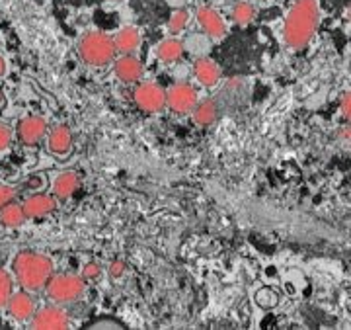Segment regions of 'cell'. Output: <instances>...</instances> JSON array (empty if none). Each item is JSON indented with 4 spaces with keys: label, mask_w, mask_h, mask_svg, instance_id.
Listing matches in <instances>:
<instances>
[{
    "label": "cell",
    "mask_w": 351,
    "mask_h": 330,
    "mask_svg": "<svg viewBox=\"0 0 351 330\" xmlns=\"http://www.w3.org/2000/svg\"><path fill=\"white\" fill-rule=\"evenodd\" d=\"M6 309L10 313V317L20 320V322H27L36 313V299L32 297L29 292H18L10 295Z\"/></svg>",
    "instance_id": "7c38bea8"
},
{
    "label": "cell",
    "mask_w": 351,
    "mask_h": 330,
    "mask_svg": "<svg viewBox=\"0 0 351 330\" xmlns=\"http://www.w3.org/2000/svg\"><path fill=\"white\" fill-rule=\"evenodd\" d=\"M78 188H80V176L75 170H64L53 180V196L57 198V202H64L73 198V193Z\"/></svg>",
    "instance_id": "9a60e30c"
},
{
    "label": "cell",
    "mask_w": 351,
    "mask_h": 330,
    "mask_svg": "<svg viewBox=\"0 0 351 330\" xmlns=\"http://www.w3.org/2000/svg\"><path fill=\"white\" fill-rule=\"evenodd\" d=\"M320 22L318 0H295L283 22V41L289 49H302L313 39Z\"/></svg>",
    "instance_id": "6da1fadb"
},
{
    "label": "cell",
    "mask_w": 351,
    "mask_h": 330,
    "mask_svg": "<svg viewBox=\"0 0 351 330\" xmlns=\"http://www.w3.org/2000/svg\"><path fill=\"white\" fill-rule=\"evenodd\" d=\"M108 272H110V276H112V278H121V276L125 274V262H121V260H115V262H112V264H110Z\"/></svg>",
    "instance_id": "4316f807"
},
{
    "label": "cell",
    "mask_w": 351,
    "mask_h": 330,
    "mask_svg": "<svg viewBox=\"0 0 351 330\" xmlns=\"http://www.w3.org/2000/svg\"><path fill=\"white\" fill-rule=\"evenodd\" d=\"M29 327L36 330H63L71 327V318L63 305H45L41 309H36L34 317L29 318Z\"/></svg>",
    "instance_id": "5b68a950"
},
{
    "label": "cell",
    "mask_w": 351,
    "mask_h": 330,
    "mask_svg": "<svg viewBox=\"0 0 351 330\" xmlns=\"http://www.w3.org/2000/svg\"><path fill=\"white\" fill-rule=\"evenodd\" d=\"M133 100L143 112L156 114L166 108V90L156 82H138L133 92Z\"/></svg>",
    "instance_id": "52a82bcc"
},
{
    "label": "cell",
    "mask_w": 351,
    "mask_h": 330,
    "mask_svg": "<svg viewBox=\"0 0 351 330\" xmlns=\"http://www.w3.org/2000/svg\"><path fill=\"white\" fill-rule=\"evenodd\" d=\"M45 293L51 303H75L86 293V279L76 274H53L45 285Z\"/></svg>",
    "instance_id": "277c9868"
},
{
    "label": "cell",
    "mask_w": 351,
    "mask_h": 330,
    "mask_svg": "<svg viewBox=\"0 0 351 330\" xmlns=\"http://www.w3.org/2000/svg\"><path fill=\"white\" fill-rule=\"evenodd\" d=\"M78 57L82 63L92 67V69H101L113 63L117 49L113 38L101 34V32H86L82 38L78 39Z\"/></svg>",
    "instance_id": "3957f363"
},
{
    "label": "cell",
    "mask_w": 351,
    "mask_h": 330,
    "mask_svg": "<svg viewBox=\"0 0 351 330\" xmlns=\"http://www.w3.org/2000/svg\"><path fill=\"white\" fill-rule=\"evenodd\" d=\"M80 276L86 279V281H94V279H98L101 276V266L98 262H88L86 266L82 268V274Z\"/></svg>",
    "instance_id": "603a6c76"
},
{
    "label": "cell",
    "mask_w": 351,
    "mask_h": 330,
    "mask_svg": "<svg viewBox=\"0 0 351 330\" xmlns=\"http://www.w3.org/2000/svg\"><path fill=\"white\" fill-rule=\"evenodd\" d=\"M143 63L137 57L131 55H121L117 59H113V75L117 76L123 84H137L143 78Z\"/></svg>",
    "instance_id": "8fae6325"
},
{
    "label": "cell",
    "mask_w": 351,
    "mask_h": 330,
    "mask_svg": "<svg viewBox=\"0 0 351 330\" xmlns=\"http://www.w3.org/2000/svg\"><path fill=\"white\" fill-rule=\"evenodd\" d=\"M195 18H197V24H199L205 36L213 39H223L226 36V30H228L226 22L223 20V16L211 6H201L195 14Z\"/></svg>",
    "instance_id": "9c48e42d"
},
{
    "label": "cell",
    "mask_w": 351,
    "mask_h": 330,
    "mask_svg": "<svg viewBox=\"0 0 351 330\" xmlns=\"http://www.w3.org/2000/svg\"><path fill=\"white\" fill-rule=\"evenodd\" d=\"M47 121L39 115H25L20 119L18 123V129H16V135H18V141L22 145H38L39 141L45 139L47 135Z\"/></svg>",
    "instance_id": "ba28073f"
},
{
    "label": "cell",
    "mask_w": 351,
    "mask_h": 330,
    "mask_svg": "<svg viewBox=\"0 0 351 330\" xmlns=\"http://www.w3.org/2000/svg\"><path fill=\"white\" fill-rule=\"evenodd\" d=\"M113 43H115L117 53H121V55H131V53H135V51L138 49V45H141V32H138L137 27H133V25H125V27H121V30L115 34Z\"/></svg>",
    "instance_id": "2e32d148"
},
{
    "label": "cell",
    "mask_w": 351,
    "mask_h": 330,
    "mask_svg": "<svg viewBox=\"0 0 351 330\" xmlns=\"http://www.w3.org/2000/svg\"><path fill=\"white\" fill-rule=\"evenodd\" d=\"M22 207H24L27 219H39V217L49 215L57 209V198L49 196V193H34L22 203Z\"/></svg>",
    "instance_id": "4fadbf2b"
},
{
    "label": "cell",
    "mask_w": 351,
    "mask_h": 330,
    "mask_svg": "<svg viewBox=\"0 0 351 330\" xmlns=\"http://www.w3.org/2000/svg\"><path fill=\"white\" fill-rule=\"evenodd\" d=\"M12 276H10L4 268H0V309L6 307V303H8V299H10V295H12Z\"/></svg>",
    "instance_id": "7402d4cb"
},
{
    "label": "cell",
    "mask_w": 351,
    "mask_h": 330,
    "mask_svg": "<svg viewBox=\"0 0 351 330\" xmlns=\"http://www.w3.org/2000/svg\"><path fill=\"white\" fill-rule=\"evenodd\" d=\"M12 143V129L4 123H0V152L6 151Z\"/></svg>",
    "instance_id": "d4e9b609"
},
{
    "label": "cell",
    "mask_w": 351,
    "mask_h": 330,
    "mask_svg": "<svg viewBox=\"0 0 351 330\" xmlns=\"http://www.w3.org/2000/svg\"><path fill=\"white\" fill-rule=\"evenodd\" d=\"M197 90L188 82H176L166 90V106L180 115H189L197 106Z\"/></svg>",
    "instance_id": "8992f818"
},
{
    "label": "cell",
    "mask_w": 351,
    "mask_h": 330,
    "mask_svg": "<svg viewBox=\"0 0 351 330\" xmlns=\"http://www.w3.org/2000/svg\"><path fill=\"white\" fill-rule=\"evenodd\" d=\"M341 114L348 121H351V92H348L341 100Z\"/></svg>",
    "instance_id": "83f0119b"
},
{
    "label": "cell",
    "mask_w": 351,
    "mask_h": 330,
    "mask_svg": "<svg viewBox=\"0 0 351 330\" xmlns=\"http://www.w3.org/2000/svg\"><path fill=\"white\" fill-rule=\"evenodd\" d=\"M182 55H184V43L178 38L162 39V41L158 43V47H156V57H158V61H162V63L166 64L178 61Z\"/></svg>",
    "instance_id": "ac0fdd59"
},
{
    "label": "cell",
    "mask_w": 351,
    "mask_h": 330,
    "mask_svg": "<svg viewBox=\"0 0 351 330\" xmlns=\"http://www.w3.org/2000/svg\"><path fill=\"white\" fill-rule=\"evenodd\" d=\"M189 24V12L188 10H176L172 16H170V20H168V32L172 34V36H178V34H182Z\"/></svg>",
    "instance_id": "44dd1931"
},
{
    "label": "cell",
    "mask_w": 351,
    "mask_h": 330,
    "mask_svg": "<svg viewBox=\"0 0 351 330\" xmlns=\"http://www.w3.org/2000/svg\"><path fill=\"white\" fill-rule=\"evenodd\" d=\"M16 200V190L8 184H0V209Z\"/></svg>",
    "instance_id": "cb8c5ba5"
},
{
    "label": "cell",
    "mask_w": 351,
    "mask_h": 330,
    "mask_svg": "<svg viewBox=\"0 0 351 330\" xmlns=\"http://www.w3.org/2000/svg\"><path fill=\"white\" fill-rule=\"evenodd\" d=\"M12 274L24 292H43L53 276V260L41 252L20 250L12 260Z\"/></svg>",
    "instance_id": "7a4b0ae2"
},
{
    "label": "cell",
    "mask_w": 351,
    "mask_h": 330,
    "mask_svg": "<svg viewBox=\"0 0 351 330\" xmlns=\"http://www.w3.org/2000/svg\"><path fill=\"white\" fill-rule=\"evenodd\" d=\"M45 145H47V151L55 156H66L69 152L73 151V131L69 129V126H53L47 129V135H45Z\"/></svg>",
    "instance_id": "30bf717a"
},
{
    "label": "cell",
    "mask_w": 351,
    "mask_h": 330,
    "mask_svg": "<svg viewBox=\"0 0 351 330\" xmlns=\"http://www.w3.org/2000/svg\"><path fill=\"white\" fill-rule=\"evenodd\" d=\"M193 121L201 127H207V126H213L215 121H217V117H219V104L213 98H207V100L197 102V106L193 108Z\"/></svg>",
    "instance_id": "e0dca14e"
},
{
    "label": "cell",
    "mask_w": 351,
    "mask_h": 330,
    "mask_svg": "<svg viewBox=\"0 0 351 330\" xmlns=\"http://www.w3.org/2000/svg\"><path fill=\"white\" fill-rule=\"evenodd\" d=\"M193 76L197 78L201 86H207V89H213L221 82L223 78V71L221 67L215 63L213 59L209 57H199L195 63H193Z\"/></svg>",
    "instance_id": "5bb4252c"
},
{
    "label": "cell",
    "mask_w": 351,
    "mask_h": 330,
    "mask_svg": "<svg viewBox=\"0 0 351 330\" xmlns=\"http://www.w3.org/2000/svg\"><path fill=\"white\" fill-rule=\"evenodd\" d=\"M336 139H338V143L343 149H350L351 151V126L341 127L338 133H336Z\"/></svg>",
    "instance_id": "484cf974"
},
{
    "label": "cell",
    "mask_w": 351,
    "mask_h": 330,
    "mask_svg": "<svg viewBox=\"0 0 351 330\" xmlns=\"http://www.w3.org/2000/svg\"><path fill=\"white\" fill-rule=\"evenodd\" d=\"M6 73H8V63H6V59L0 55V78H4Z\"/></svg>",
    "instance_id": "f1b7e54d"
},
{
    "label": "cell",
    "mask_w": 351,
    "mask_h": 330,
    "mask_svg": "<svg viewBox=\"0 0 351 330\" xmlns=\"http://www.w3.org/2000/svg\"><path fill=\"white\" fill-rule=\"evenodd\" d=\"M25 219H27V217H25L22 203L10 202L8 205H4V207L0 209V223H2L4 227H22L25 223Z\"/></svg>",
    "instance_id": "d6986e66"
},
{
    "label": "cell",
    "mask_w": 351,
    "mask_h": 330,
    "mask_svg": "<svg viewBox=\"0 0 351 330\" xmlns=\"http://www.w3.org/2000/svg\"><path fill=\"white\" fill-rule=\"evenodd\" d=\"M230 16L239 25H248L256 18V8L252 2H237L230 10Z\"/></svg>",
    "instance_id": "ffe728a7"
}]
</instances>
